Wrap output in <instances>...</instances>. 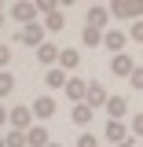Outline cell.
Instances as JSON below:
<instances>
[{"label":"cell","instance_id":"obj_1","mask_svg":"<svg viewBox=\"0 0 143 147\" xmlns=\"http://www.w3.org/2000/svg\"><path fill=\"white\" fill-rule=\"evenodd\" d=\"M44 33H48L44 22H30V26H22V30L15 33V40L26 44V48H40V44H44Z\"/></svg>","mask_w":143,"mask_h":147},{"label":"cell","instance_id":"obj_2","mask_svg":"<svg viewBox=\"0 0 143 147\" xmlns=\"http://www.w3.org/2000/svg\"><path fill=\"white\" fill-rule=\"evenodd\" d=\"M110 15L140 22V18H143V0H117V4H110Z\"/></svg>","mask_w":143,"mask_h":147},{"label":"cell","instance_id":"obj_3","mask_svg":"<svg viewBox=\"0 0 143 147\" xmlns=\"http://www.w3.org/2000/svg\"><path fill=\"white\" fill-rule=\"evenodd\" d=\"M7 125L15 129V132H30L33 129V107H15L7 114Z\"/></svg>","mask_w":143,"mask_h":147},{"label":"cell","instance_id":"obj_4","mask_svg":"<svg viewBox=\"0 0 143 147\" xmlns=\"http://www.w3.org/2000/svg\"><path fill=\"white\" fill-rule=\"evenodd\" d=\"M37 15H40V7H37V4H22V0H18V4H11V18H15V22H22V26L37 22Z\"/></svg>","mask_w":143,"mask_h":147},{"label":"cell","instance_id":"obj_5","mask_svg":"<svg viewBox=\"0 0 143 147\" xmlns=\"http://www.w3.org/2000/svg\"><path fill=\"white\" fill-rule=\"evenodd\" d=\"M125 40H128V30H107V33H103V48L114 52V55H121Z\"/></svg>","mask_w":143,"mask_h":147},{"label":"cell","instance_id":"obj_6","mask_svg":"<svg viewBox=\"0 0 143 147\" xmlns=\"http://www.w3.org/2000/svg\"><path fill=\"white\" fill-rule=\"evenodd\" d=\"M59 55H62V48H55L52 40H44V44L37 48V59H40L48 70H52V66H59Z\"/></svg>","mask_w":143,"mask_h":147},{"label":"cell","instance_id":"obj_7","mask_svg":"<svg viewBox=\"0 0 143 147\" xmlns=\"http://www.w3.org/2000/svg\"><path fill=\"white\" fill-rule=\"evenodd\" d=\"M132 70H136V63H132V55H114L110 59V74H117V77H132Z\"/></svg>","mask_w":143,"mask_h":147},{"label":"cell","instance_id":"obj_8","mask_svg":"<svg viewBox=\"0 0 143 147\" xmlns=\"http://www.w3.org/2000/svg\"><path fill=\"white\" fill-rule=\"evenodd\" d=\"M107 22H110V7H103V4H92V7H88V26H92V30H103ZM103 33H107V30H103Z\"/></svg>","mask_w":143,"mask_h":147},{"label":"cell","instance_id":"obj_9","mask_svg":"<svg viewBox=\"0 0 143 147\" xmlns=\"http://www.w3.org/2000/svg\"><path fill=\"white\" fill-rule=\"evenodd\" d=\"M52 114H55V99H52V96H40V99H33V118H37V121H48Z\"/></svg>","mask_w":143,"mask_h":147},{"label":"cell","instance_id":"obj_10","mask_svg":"<svg viewBox=\"0 0 143 147\" xmlns=\"http://www.w3.org/2000/svg\"><path fill=\"white\" fill-rule=\"evenodd\" d=\"M107 140L114 147L125 144V140H132V136H128V125H125V121H107Z\"/></svg>","mask_w":143,"mask_h":147},{"label":"cell","instance_id":"obj_11","mask_svg":"<svg viewBox=\"0 0 143 147\" xmlns=\"http://www.w3.org/2000/svg\"><path fill=\"white\" fill-rule=\"evenodd\" d=\"M66 96H70L73 103H85V96H88V81H81V77H70V81H66Z\"/></svg>","mask_w":143,"mask_h":147},{"label":"cell","instance_id":"obj_12","mask_svg":"<svg viewBox=\"0 0 143 147\" xmlns=\"http://www.w3.org/2000/svg\"><path fill=\"white\" fill-rule=\"evenodd\" d=\"M107 114H110V121H121V118L128 114L125 96H110V99H107Z\"/></svg>","mask_w":143,"mask_h":147},{"label":"cell","instance_id":"obj_13","mask_svg":"<svg viewBox=\"0 0 143 147\" xmlns=\"http://www.w3.org/2000/svg\"><path fill=\"white\" fill-rule=\"evenodd\" d=\"M107 99H110V96L103 92V85H95V81H88V96H85V103H88V107L95 110V107H107Z\"/></svg>","mask_w":143,"mask_h":147},{"label":"cell","instance_id":"obj_14","mask_svg":"<svg viewBox=\"0 0 143 147\" xmlns=\"http://www.w3.org/2000/svg\"><path fill=\"white\" fill-rule=\"evenodd\" d=\"M66 81H70V77H66L62 66H52V70L44 74V85H48V88H66Z\"/></svg>","mask_w":143,"mask_h":147},{"label":"cell","instance_id":"obj_15","mask_svg":"<svg viewBox=\"0 0 143 147\" xmlns=\"http://www.w3.org/2000/svg\"><path fill=\"white\" fill-rule=\"evenodd\" d=\"M77 63H81V52H77V48H62V55H59V66L70 74V70H77Z\"/></svg>","mask_w":143,"mask_h":147},{"label":"cell","instance_id":"obj_16","mask_svg":"<svg viewBox=\"0 0 143 147\" xmlns=\"http://www.w3.org/2000/svg\"><path fill=\"white\" fill-rule=\"evenodd\" d=\"M26 144H30V147H48V129H44V125H33L30 132H26Z\"/></svg>","mask_w":143,"mask_h":147},{"label":"cell","instance_id":"obj_17","mask_svg":"<svg viewBox=\"0 0 143 147\" xmlns=\"http://www.w3.org/2000/svg\"><path fill=\"white\" fill-rule=\"evenodd\" d=\"M70 118H73V125H88V121H92V107H88V103H73Z\"/></svg>","mask_w":143,"mask_h":147},{"label":"cell","instance_id":"obj_18","mask_svg":"<svg viewBox=\"0 0 143 147\" xmlns=\"http://www.w3.org/2000/svg\"><path fill=\"white\" fill-rule=\"evenodd\" d=\"M81 40H85V48H95V44H103V30H92V26H85Z\"/></svg>","mask_w":143,"mask_h":147},{"label":"cell","instance_id":"obj_19","mask_svg":"<svg viewBox=\"0 0 143 147\" xmlns=\"http://www.w3.org/2000/svg\"><path fill=\"white\" fill-rule=\"evenodd\" d=\"M44 30H62V11H52V15H44Z\"/></svg>","mask_w":143,"mask_h":147},{"label":"cell","instance_id":"obj_20","mask_svg":"<svg viewBox=\"0 0 143 147\" xmlns=\"http://www.w3.org/2000/svg\"><path fill=\"white\" fill-rule=\"evenodd\" d=\"M4 140H7V147H30V144H26V132H15V129H11Z\"/></svg>","mask_w":143,"mask_h":147},{"label":"cell","instance_id":"obj_21","mask_svg":"<svg viewBox=\"0 0 143 147\" xmlns=\"http://www.w3.org/2000/svg\"><path fill=\"white\" fill-rule=\"evenodd\" d=\"M11 88H15V77H11L7 70H0V96H7Z\"/></svg>","mask_w":143,"mask_h":147},{"label":"cell","instance_id":"obj_22","mask_svg":"<svg viewBox=\"0 0 143 147\" xmlns=\"http://www.w3.org/2000/svg\"><path fill=\"white\" fill-rule=\"evenodd\" d=\"M128 40H136V44H143V18L128 26Z\"/></svg>","mask_w":143,"mask_h":147},{"label":"cell","instance_id":"obj_23","mask_svg":"<svg viewBox=\"0 0 143 147\" xmlns=\"http://www.w3.org/2000/svg\"><path fill=\"white\" fill-rule=\"evenodd\" d=\"M128 85H132L136 92L143 88V66H136V70H132V77H128Z\"/></svg>","mask_w":143,"mask_h":147},{"label":"cell","instance_id":"obj_24","mask_svg":"<svg viewBox=\"0 0 143 147\" xmlns=\"http://www.w3.org/2000/svg\"><path fill=\"white\" fill-rule=\"evenodd\" d=\"M77 147H99V140H95L92 132H81V140H77Z\"/></svg>","mask_w":143,"mask_h":147},{"label":"cell","instance_id":"obj_25","mask_svg":"<svg viewBox=\"0 0 143 147\" xmlns=\"http://www.w3.org/2000/svg\"><path fill=\"white\" fill-rule=\"evenodd\" d=\"M128 129H132V136H143V114H136V118H132V125H128Z\"/></svg>","mask_w":143,"mask_h":147},{"label":"cell","instance_id":"obj_26","mask_svg":"<svg viewBox=\"0 0 143 147\" xmlns=\"http://www.w3.org/2000/svg\"><path fill=\"white\" fill-rule=\"evenodd\" d=\"M7 63H11V48H7V44H0V66H7Z\"/></svg>","mask_w":143,"mask_h":147},{"label":"cell","instance_id":"obj_27","mask_svg":"<svg viewBox=\"0 0 143 147\" xmlns=\"http://www.w3.org/2000/svg\"><path fill=\"white\" fill-rule=\"evenodd\" d=\"M7 114H11V110H4V107H0V129L7 125Z\"/></svg>","mask_w":143,"mask_h":147},{"label":"cell","instance_id":"obj_28","mask_svg":"<svg viewBox=\"0 0 143 147\" xmlns=\"http://www.w3.org/2000/svg\"><path fill=\"white\" fill-rule=\"evenodd\" d=\"M117 147H136V140H125V144H117Z\"/></svg>","mask_w":143,"mask_h":147},{"label":"cell","instance_id":"obj_29","mask_svg":"<svg viewBox=\"0 0 143 147\" xmlns=\"http://www.w3.org/2000/svg\"><path fill=\"white\" fill-rule=\"evenodd\" d=\"M0 26H4V4H0Z\"/></svg>","mask_w":143,"mask_h":147},{"label":"cell","instance_id":"obj_30","mask_svg":"<svg viewBox=\"0 0 143 147\" xmlns=\"http://www.w3.org/2000/svg\"><path fill=\"white\" fill-rule=\"evenodd\" d=\"M0 147H7V140H4V136H0Z\"/></svg>","mask_w":143,"mask_h":147},{"label":"cell","instance_id":"obj_31","mask_svg":"<svg viewBox=\"0 0 143 147\" xmlns=\"http://www.w3.org/2000/svg\"><path fill=\"white\" fill-rule=\"evenodd\" d=\"M48 147H59V144H48Z\"/></svg>","mask_w":143,"mask_h":147}]
</instances>
